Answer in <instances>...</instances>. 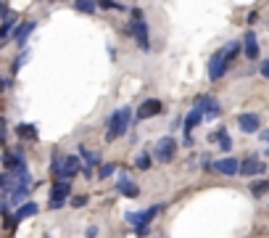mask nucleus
<instances>
[{
  "mask_svg": "<svg viewBox=\"0 0 269 238\" xmlns=\"http://www.w3.org/2000/svg\"><path fill=\"white\" fill-rule=\"evenodd\" d=\"M261 140H267V143H269V130H264V132H261Z\"/></svg>",
  "mask_w": 269,
  "mask_h": 238,
  "instance_id": "nucleus-31",
  "label": "nucleus"
},
{
  "mask_svg": "<svg viewBox=\"0 0 269 238\" xmlns=\"http://www.w3.org/2000/svg\"><path fill=\"white\" fill-rule=\"evenodd\" d=\"M116 191H119L122 196H127V198H137V196H140V188H137L132 180H129L127 172H122L119 180H116Z\"/></svg>",
  "mask_w": 269,
  "mask_h": 238,
  "instance_id": "nucleus-10",
  "label": "nucleus"
},
{
  "mask_svg": "<svg viewBox=\"0 0 269 238\" xmlns=\"http://www.w3.org/2000/svg\"><path fill=\"white\" fill-rule=\"evenodd\" d=\"M58 167H61V156H58V151H53V162H50V170L58 175Z\"/></svg>",
  "mask_w": 269,
  "mask_h": 238,
  "instance_id": "nucleus-29",
  "label": "nucleus"
},
{
  "mask_svg": "<svg viewBox=\"0 0 269 238\" xmlns=\"http://www.w3.org/2000/svg\"><path fill=\"white\" fill-rule=\"evenodd\" d=\"M74 8H77V11H82V14H87V16H93V14H95V8H98V3H95V0H77Z\"/></svg>",
  "mask_w": 269,
  "mask_h": 238,
  "instance_id": "nucleus-19",
  "label": "nucleus"
},
{
  "mask_svg": "<svg viewBox=\"0 0 269 238\" xmlns=\"http://www.w3.org/2000/svg\"><path fill=\"white\" fill-rule=\"evenodd\" d=\"M37 209H40V207H37V204L35 201H21V204H19V207H16V222H21V220H27V217H35L37 215Z\"/></svg>",
  "mask_w": 269,
  "mask_h": 238,
  "instance_id": "nucleus-15",
  "label": "nucleus"
},
{
  "mask_svg": "<svg viewBox=\"0 0 269 238\" xmlns=\"http://www.w3.org/2000/svg\"><path fill=\"white\" fill-rule=\"evenodd\" d=\"M98 175H101V180H103V177H111V175H114V164H103Z\"/></svg>",
  "mask_w": 269,
  "mask_h": 238,
  "instance_id": "nucleus-26",
  "label": "nucleus"
},
{
  "mask_svg": "<svg viewBox=\"0 0 269 238\" xmlns=\"http://www.w3.org/2000/svg\"><path fill=\"white\" fill-rule=\"evenodd\" d=\"M267 191H269V180H261V183H256L253 188H251V194H253L256 198H261V196L267 194Z\"/></svg>",
  "mask_w": 269,
  "mask_h": 238,
  "instance_id": "nucleus-23",
  "label": "nucleus"
},
{
  "mask_svg": "<svg viewBox=\"0 0 269 238\" xmlns=\"http://www.w3.org/2000/svg\"><path fill=\"white\" fill-rule=\"evenodd\" d=\"M259 74L264 77V80H269V59L261 61V66H259Z\"/></svg>",
  "mask_w": 269,
  "mask_h": 238,
  "instance_id": "nucleus-27",
  "label": "nucleus"
},
{
  "mask_svg": "<svg viewBox=\"0 0 269 238\" xmlns=\"http://www.w3.org/2000/svg\"><path fill=\"white\" fill-rule=\"evenodd\" d=\"M37 24L35 22H24V24H16V35H14V40L19 43V45H24L29 40V35H32V29H35Z\"/></svg>",
  "mask_w": 269,
  "mask_h": 238,
  "instance_id": "nucleus-17",
  "label": "nucleus"
},
{
  "mask_svg": "<svg viewBox=\"0 0 269 238\" xmlns=\"http://www.w3.org/2000/svg\"><path fill=\"white\" fill-rule=\"evenodd\" d=\"M238 172L243 177H253V175H264L267 172V164L261 162L259 156H248V159H243L240 167H238Z\"/></svg>",
  "mask_w": 269,
  "mask_h": 238,
  "instance_id": "nucleus-7",
  "label": "nucleus"
},
{
  "mask_svg": "<svg viewBox=\"0 0 269 238\" xmlns=\"http://www.w3.org/2000/svg\"><path fill=\"white\" fill-rule=\"evenodd\" d=\"M150 164H153V156H150L148 151H143L140 156L135 159V167H137V170H150Z\"/></svg>",
  "mask_w": 269,
  "mask_h": 238,
  "instance_id": "nucleus-21",
  "label": "nucleus"
},
{
  "mask_svg": "<svg viewBox=\"0 0 269 238\" xmlns=\"http://www.w3.org/2000/svg\"><path fill=\"white\" fill-rule=\"evenodd\" d=\"M219 175H238V167H240V162L235 156H225V159H216V162L211 164Z\"/></svg>",
  "mask_w": 269,
  "mask_h": 238,
  "instance_id": "nucleus-13",
  "label": "nucleus"
},
{
  "mask_svg": "<svg viewBox=\"0 0 269 238\" xmlns=\"http://www.w3.org/2000/svg\"><path fill=\"white\" fill-rule=\"evenodd\" d=\"M238 127L243 132H248V135L259 132L261 130V117H259V114H240V117H238Z\"/></svg>",
  "mask_w": 269,
  "mask_h": 238,
  "instance_id": "nucleus-12",
  "label": "nucleus"
},
{
  "mask_svg": "<svg viewBox=\"0 0 269 238\" xmlns=\"http://www.w3.org/2000/svg\"><path fill=\"white\" fill-rule=\"evenodd\" d=\"M80 153H82V159H84V164L87 167H95V164H101V156H98L95 151H87L84 146H80Z\"/></svg>",
  "mask_w": 269,
  "mask_h": 238,
  "instance_id": "nucleus-20",
  "label": "nucleus"
},
{
  "mask_svg": "<svg viewBox=\"0 0 269 238\" xmlns=\"http://www.w3.org/2000/svg\"><path fill=\"white\" fill-rule=\"evenodd\" d=\"M90 201V198L87 196H84V194H80V196H74V198H71V207H77V209H82L84 207V204H87Z\"/></svg>",
  "mask_w": 269,
  "mask_h": 238,
  "instance_id": "nucleus-25",
  "label": "nucleus"
},
{
  "mask_svg": "<svg viewBox=\"0 0 269 238\" xmlns=\"http://www.w3.org/2000/svg\"><path fill=\"white\" fill-rule=\"evenodd\" d=\"M201 122H203V111H201V106H195L193 111H190L187 117H185V125H182V127H185V135H190V132H193L195 127L201 125Z\"/></svg>",
  "mask_w": 269,
  "mask_h": 238,
  "instance_id": "nucleus-16",
  "label": "nucleus"
},
{
  "mask_svg": "<svg viewBox=\"0 0 269 238\" xmlns=\"http://www.w3.org/2000/svg\"><path fill=\"white\" fill-rule=\"evenodd\" d=\"M5 14H8V5H5V3H0V16H5Z\"/></svg>",
  "mask_w": 269,
  "mask_h": 238,
  "instance_id": "nucleus-30",
  "label": "nucleus"
},
{
  "mask_svg": "<svg viewBox=\"0 0 269 238\" xmlns=\"http://www.w3.org/2000/svg\"><path fill=\"white\" fill-rule=\"evenodd\" d=\"M150 156L156 159V162H161V164H169V162H174V156H177V140L172 138V135H166V138H161L159 143H156V149Z\"/></svg>",
  "mask_w": 269,
  "mask_h": 238,
  "instance_id": "nucleus-4",
  "label": "nucleus"
},
{
  "mask_svg": "<svg viewBox=\"0 0 269 238\" xmlns=\"http://www.w3.org/2000/svg\"><path fill=\"white\" fill-rule=\"evenodd\" d=\"M227 69H229V61H227L225 50L219 48V50L211 56V61H208V80H211V82L222 80V77L227 74Z\"/></svg>",
  "mask_w": 269,
  "mask_h": 238,
  "instance_id": "nucleus-6",
  "label": "nucleus"
},
{
  "mask_svg": "<svg viewBox=\"0 0 269 238\" xmlns=\"http://www.w3.org/2000/svg\"><path fill=\"white\" fill-rule=\"evenodd\" d=\"M16 135H19V138H24V140H37V127L35 125H19Z\"/></svg>",
  "mask_w": 269,
  "mask_h": 238,
  "instance_id": "nucleus-18",
  "label": "nucleus"
},
{
  "mask_svg": "<svg viewBox=\"0 0 269 238\" xmlns=\"http://www.w3.org/2000/svg\"><path fill=\"white\" fill-rule=\"evenodd\" d=\"M14 27H16V19H14V16H8L3 24H0V40H5V37L11 35V29H14Z\"/></svg>",
  "mask_w": 269,
  "mask_h": 238,
  "instance_id": "nucleus-22",
  "label": "nucleus"
},
{
  "mask_svg": "<svg viewBox=\"0 0 269 238\" xmlns=\"http://www.w3.org/2000/svg\"><path fill=\"white\" fill-rule=\"evenodd\" d=\"M129 125H132V108L124 106V108H116L114 114L108 117V127H106V140L108 143H114L116 138H122L124 132L129 130Z\"/></svg>",
  "mask_w": 269,
  "mask_h": 238,
  "instance_id": "nucleus-1",
  "label": "nucleus"
},
{
  "mask_svg": "<svg viewBox=\"0 0 269 238\" xmlns=\"http://www.w3.org/2000/svg\"><path fill=\"white\" fill-rule=\"evenodd\" d=\"M71 194V183H69V177H58V183L50 188V198H48V207L50 209H61L63 204H66V198Z\"/></svg>",
  "mask_w": 269,
  "mask_h": 238,
  "instance_id": "nucleus-5",
  "label": "nucleus"
},
{
  "mask_svg": "<svg viewBox=\"0 0 269 238\" xmlns=\"http://www.w3.org/2000/svg\"><path fill=\"white\" fill-rule=\"evenodd\" d=\"M243 53H246L251 61L259 59V53H261V50H259V40H256V32H253V29H248L246 37H243Z\"/></svg>",
  "mask_w": 269,
  "mask_h": 238,
  "instance_id": "nucleus-14",
  "label": "nucleus"
},
{
  "mask_svg": "<svg viewBox=\"0 0 269 238\" xmlns=\"http://www.w3.org/2000/svg\"><path fill=\"white\" fill-rule=\"evenodd\" d=\"M24 61H29V50H24L21 59H16V61H14V72H19V69H21V64H24Z\"/></svg>",
  "mask_w": 269,
  "mask_h": 238,
  "instance_id": "nucleus-28",
  "label": "nucleus"
},
{
  "mask_svg": "<svg viewBox=\"0 0 269 238\" xmlns=\"http://www.w3.org/2000/svg\"><path fill=\"white\" fill-rule=\"evenodd\" d=\"M164 111V104L159 98H148V101H143L140 108H137V119H153V117H159V114Z\"/></svg>",
  "mask_w": 269,
  "mask_h": 238,
  "instance_id": "nucleus-9",
  "label": "nucleus"
},
{
  "mask_svg": "<svg viewBox=\"0 0 269 238\" xmlns=\"http://www.w3.org/2000/svg\"><path fill=\"white\" fill-rule=\"evenodd\" d=\"M101 5H103V8H108V11H127V8H124V5L114 3V0H101Z\"/></svg>",
  "mask_w": 269,
  "mask_h": 238,
  "instance_id": "nucleus-24",
  "label": "nucleus"
},
{
  "mask_svg": "<svg viewBox=\"0 0 269 238\" xmlns=\"http://www.w3.org/2000/svg\"><path fill=\"white\" fill-rule=\"evenodd\" d=\"M161 209H164V204H153V207H150L148 212H129L127 220H129V225L135 228L137 236H148V222L153 220V217L159 215Z\"/></svg>",
  "mask_w": 269,
  "mask_h": 238,
  "instance_id": "nucleus-3",
  "label": "nucleus"
},
{
  "mask_svg": "<svg viewBox=\"0 0 269 238\" xmlns=\"http://www.w3.org/2000/svg\"><path fill=\"white\" fill-rule=\"evenodd\" d=\"M124 35H129V37H135L137 45H140V50H150V43H148V22H145V16H143V11L140 8H132V22H129V27L124 29Z\"/></svg>",
  "mask_w": 269,
  "mask_h": 238,
  "instance_id": "nucleus-2",
  "label": "nucleus"
},
{
  "mask_svg": "<svg viewBox=\"0 0 269 238\" xmlns=\"http://www.w3.org/2000/svg\"><path fill=\"white\" fill-rule=\"evenodd\" d=\"M195 106H201L203 119H216L222 114V106H219V101H216L214 95H201V98L195 101Z\"/></svg>",
  "mask_w": 269,
  "mask_h": 238,
  "instance_id": "nucleus-8",
  "label": "nucleus"
},
{
  "mask_svg": "<svg viewBox=\"0 0 269 238\" xmlns=\"http://www.w3.org/2000/svg\"><path fill=\"white\" fill-rule=\"evenodd\" d=\"M80 170H82L80 156H63L61 159V167H58V177H74Z\"/></svg>",
  "mask_w": 269,
  "mask_h": 238,
  "instance_id": "nucleus-11",
  "label": "nucleus"
}]
</instances>
